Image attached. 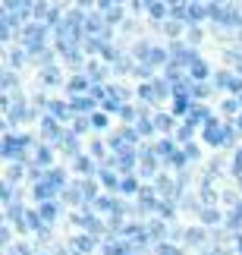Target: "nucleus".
<instances>
[{"label": "nucleus", "instance_id": "nucleus-6", "mask_svg": "<svg viewBox=\"0 0 242 255\" xmlns=\"http://www.w3.org/2000/svg\"><path fill=\"white\" fill-rule=\"evenodd\" d=\"M158 255H179L173 246H158Z\"/></svg>", "mask_w": 242, "mask_h": 255}, {"label": "nucleus", "instance_id": "nucleus-2", "mask_svg": "<svg viewBox=\"0 0 242 255\" xmlns=\"http://www.w3.org/2000/svg\"><path fill=\"white\" fill-rule=\"evenodd\" d=\"M73 246H76V249H79V252H88V249L94 246V243H91V237H79V240H76V243H73Z\"/></svg>", "mask_w": 242, "mask_h": 255}, {"label": "nucleus", "instance_id": "nucleus-4", "mask_svg": "<svg viewBox=\"0 0 242 255\" xmlns=\"http://www.w3.org/2000/svg\"><path fill=\"white\" fill-rule=\"evenodd\" d=\"M217 218H220V214H217L214 208H208V211H201V221H205V224H217Z\"/></svg>", "mask_w": 242, "mask_h": 255}, {"label": "nucleus", "instance_id": "nucleus-3", "mask_svg": "<svg viewBox=\"0 0 242 255\" xmlns=\"http://www.w3.org/2000/svg\"><path fill=\"white\" fill-rule=\"evenodd\" d=\"M186 240L192 243V246H198V243L205 240V233H201V230H189V233H186Z\"/></svg>", "mask_w": 242, "mask_h": 255}, {"label": "nucleus", "instance_id": "nucleus-1", "mask_svg": "<svg viewBox=\"0 0 242 255\" xmlns=\"http://www.w3.org/2000/svg\"><path fill=\"white\" fill-rule=\"evenodd\" d=\"M41 218H44V221H54V218H57V205L44 202V205H41Z\"/></svg>", "mask_w": 242, "mask_h": 255}, {"label": "nucleus", "instance_id": "nucleus-5", "mask_svg": "<svg viewBox=\"0 0 242 255\" xmlns=\"http://www.w3.org/2000/svg\"><path fill=\"white\" fill-rule=\"evenodd\" d=\"M120 189H123V192H135V180H123Z\"/></svg>", "mask_w": 242, "mask_h": 255}]
</instances>
